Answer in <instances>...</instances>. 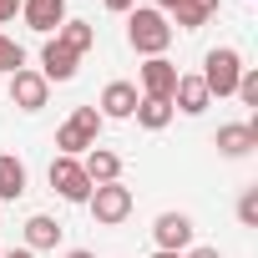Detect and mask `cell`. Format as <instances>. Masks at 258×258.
Segmentation results:
<instances>
[{
  "label": "cell",
  "mask_w": 258,
  "mask_h": 258,
  "mask_svg": "<svg viewBox=\"0 0 258 258\" xmlns=\"http://www.w3.org/2000/svg\"><path fill=\"white\" fill-rule=\"evenodd\" d=\"M16 198H26V162L0 152V203H16Z\"/></svg>",
  "instance_id": "cell-17"
},
{
  "label": "cell",
  "mask_w": 258,
  "mask_h": 258,
  "mask_svg": "<svg viewBox=\"0 0 258 258\" xmlns=\"http://www.w3.org/2000/svg\"><path fill=\"white\" fill-rule=\"evenodd\" d=\"M203 86H208V96H233L238 91V76H243V56H238V46H213L208 56H203Z\"/></svg>",
  "instance_id": "cell-3"
},
{
  "label": "cell",
  "mask_w": 258,
  "mask_h": 258,
  "mask_svg": "<svg viewBox=\"0 0 258 258\" xmlns=\"http://www.w3.org/2000/svg\"><path fill=\"white\" fill-rule=\"evenodd\" d=\"M126 46H132L137 56H162L172 46V26L162 11L152 6H137V11H126Z\"/></svg>",
  "instance_id": "cell-1"
},
{
  "label": "cell",
  "mask_w": 258,
  "mask_h": 258,
  "mask_svg": "<svg viewBox=\"0 0 258 258\" xmlns=\"http://www.w3.org/2000/svg\"><path fill=\"white\" fill-rule=\"evenodd\" d=\"M137 76H142V96H162V101H172V86H177V66H172L167 56H147V61L137 66Z\"/></svg>",
  "instance_id": "cell-10"
},
{
  "label": "cell",
  "mask_w": 258,
  "mask_h": 258,
  "mask_svg": "<svg viewBox=\"0 0 258 258\" xmlns=\"http://www.w3.org/2000/svg\"><path fill=\"white\" fill-rule=\"evenodd\" d=\"M182 258H223V253H218V248H213V243H203V248H187V253H182Z\"/></svg>",
  "instance_id": "cell-25"
},
{
  "label": "cell",
  "mask_w": 258,
  "mask_h": 258,
  "mask_svg": "<svg viewBox=\"0 0 258 258\" xmlns=\"http://www.w3.org/2000/svg\"><path fill=\"white\" fill-rule=\"evenodd\" d=\"M81 172L91 177V187H101V182H121V157L111 152V147H91L86 157H81Z\"/></svg>",
  "instance_id": "cell-14"
},
{
  "label": "cell",
  "mask_w": 258,
  "mask_h": 258,
  "mask_svg": "<svg viewBox=\"0 0 258 258\" xmlns=\"http://www.w3.org/2000/svg\"><path fill=\"white\" fill-rule=\"evenodd\" d=\"M0 253H6V248H0Z\"/></svg>",
  "instance_id": "cell-30"
},
{
  "label": "cell",
  "mask_w": 258,
  "mask_h": 258,
  "mask_svg": "<svg viewBox=\"0 0 258 258\" xmlns=\"http://www.w3.org/2000/svg\"><path fill=\"white\" fill-rule=\"evenodd\" d=\"M46 177H51V192H61L66 203H86L91 198V177L81 172V157H51V167H46Z\"/></svg>",
  "instance_id": "cell-5"
},
{
  "label": "cell",
  "mask_w": 258,
  "mask_h": 258,
  "mask_svg": "<svg viewBox=\"0 0 258 258\" xmlns=\"http://www.w3.org/2000/svg\"><path fill=\"white\" fill-rule=\"evenodd\" d=\"M213 16H218V0H172V21H167V26L198 31V26H208Z\"/></svg>",
  "instance_id": "cell-15"
},
{
  "label": "cell",
  "mask_w": 258,
  "mask_h": 258,
  "mask_svg": "<svg viewBox=\"0 0 258 258\" xmlns=\"http://www.w3.org/2000/svg\"><path fill=\"white\" fill-rule=\"evenodd\" d=\"M152 11H162V16H167V11H172V0H152Z\"/></svg>",
  "instance_id": "cell-27"
},
{
  "label": "cell",
  "mask_w": 258,
  "mask_h": 258,
  "mask_svg": "<svg viewBox=\"0 0 258 258\" xmlns=\"http://www.w3.org/2000/svg\"><path fill=\"white\" fill-rule=\"evenodd\" d=\"M101 111L96 106H76L61 126H56V147H61V157H86L96 142H101Z\"/></svg>",
  "instance_id": "cell-2"
},
{
  "label": "cell",
  "mask_w": 258,
  "mask_h": 258,
  "mask_svg": "<svg viewBox=\"0 0 258 258\" xmlns=\"http://www.w3.org/2000/svg\"><path fill=\"white\" fill-rule=\"evenodd\" d=\"M192 218L187 213H157V223H152V243L162 248V253H187L192 248Z\"/></svg>",
  "instance_id": "cell-7"
},
{
  "label": "cell",
  "mask_w": 258,
  "mask_h": 258,
  "mask_svg": "<svg viewBox=\"0 0 258 258\" xmlns=\"http://www.w3.org/2000/svg\"><path fill=\"white\" fill-rule=\"evenodd\" d=\"M243 106H258V71L253 66H243V76H238V91H233Z\"/></svg>",
  "instance_id": "cell-21"
},
{
  "label": "cell",
  "mask_w": 258,
  "mask_h": 258,
  "mask_svg": "<svg viewBox=\"0 0 258 258\" xmlns=\"http://www.w3.org/2000/svg\"><path fill=\"white\" fill-rule=\"evenodd\" d=\"M101 6H106L111 16H126V11H137V0H101Z\"/></svg>",
  "instance_id": "cell-24"
},
{
  "label": "cell",
  "mask_w": 258,
  "mask_h": 258,
  "mask_svg": "<svg viewBox=\"0 0 258 258\" xmlns=\"http://www.w3.org/2000/svg\"><path fill=\"white\" fill-rule=\"evenodd\" d=\"M21 16V0H0V26H11Z\"/></svg>",
  "instance_id": "cell-23"
},
{
  "label": "cell",
  "mask_w": 258,
  "mask_h": 258,
  "mask_svg": "<svg viewBox=\"0 0 258 258\" xmlns=\"http://www.w3.org/2000/svg\"><path fill=\"white\" fill-rule=\"evenodd\" d=\"M11 101H16V111H41L51 101V81L41 71L21 66V71H11Z\"/></svg>",
  "instance_id": "cell-6"
},
{
  "label": "cell",
  "mask_w": 258,
  "mask_h": 258,
  "mask_svg": "<svg viewBox=\"0 0 258 258\" xmlns=\"http://www.w3.org/2000/svg\"><path fill=\"white\" fill-rule=\"evenodd\" d=\"M132 116H137V126H147V132H162V126H167L177 111H172V101H162V96H142Z\"/></svg>",
  "instance_id": "cell-19"
},
{
  "label": "cell",
  "mask_w": 258,
  "mask_h": 258,
  "mask_svg": "<svg viewBox=\"0 0 258 258\" xmlns=\"http://www.w3.org/2000/svg\"><path fill=\"white\" fill-rule=\"evenodd\" d=\"M21 21L36 36H56L66 21V0H21Z\"/></svg>",
  "instance_id": "cell-11"
},
{
  "label": "cell",
  "mask_w": 258,
  "mask_h": 258,
  "mask_svg": "<svg viewBox=\"0 0 258 258\" xmlns=\"http://www.w3.org/2000/svg\"><path fill=\"white\" fill-rule=\"evenodd\" d=\"M66 258H96V253H86V248H71V253H66Z\"/></svg>",
  "instance_id": "cell-28"
},
{
  "label": "cell",
  "mask_w": 258,
  "mask_h": 258,
  "mask_svg": "<svg viewBox=\"0 0 258 258\" xmlns=\"http://www.w3.org/2000/svg\"><path fill=\"white\" fill-rule=\"evenodd\" d=\"M0 258H36V253H31V248H6Z\"/></svg>",
  "instance_id": "cell-26"
},
{
  "label": "cell",
  "mask_w": 258,
  "mask_h": 258,
  "mask_svg": "<svg viewBox=\"0 0 258 258\" xmlns=\"http://www.w3.org/2000/svg\"><path fill=\"white\" fill-rule=\"evenodd\" d=\"M208 106H213V96H208L203 76H198V71H177V86H172V111H182V116H203Z\"/></svg>",
  "instance_id": "cell-9"
},
{
  "label": "cell",
  "mask_w": 258,
  "mask_h": 258,
  "mask_svg": "<svg viewBox=\"0 0 258 258\" xmlns=\"http://www.w3.org/2000/svg\"><path fill=\"white\" fill-rule=\"evenodd\" d=\"M76 61H81V56H71L56 36H46V46H41V76H46V81H71V76H76Z\"/></svg>",
  "instance_id": "cell-13"
},
{
  "label": "cell",
  "mask_w": 258,
  "mask_h": 258,
  "mask_svg": "<svg viewBox=\"0 0 258 258\" xmlns=\"http://www.w3.org/2000/svg\"><path fill=\"white\" fill-rule=\"evenodd\" d=\"M61 233H66V228H61L51 213H31V218H26V248H31V253L56 248V243H61Z\"/></svg>",
  "instance_id": "cell-16"
},
{
  "label": "cell",
  "mask_w": 258,
  "mask_h": 258,
  "mask_svg": "<svg viewBox=\"0 0 258 258\" xmlns=\"http://www.w3.org/2000/svg\"><path fill=\"white\" fill-rule=\"evenodd\" d=\"M213 147H218V157H228V162L248 157V152L258 147V121H228V126H218Z\"/></svg>",
  "instance_id": "cell-8"
},
{
  "label": "cell",
  "mask_w": 258,
  "mask_h": 258,
  "mask_svg": "<svg viewBox=\"0 0 258 258\" xmlns=\"http://www.w3.org/2000/svg\"><path fill=\"white\" fill-rule=\"evenodd\" d=\"M238 223H243V228H258V187H243V198H238Z\"/></svg>",
  "instance_id": "cell-22"
},
{
  "label": "cell",
  "mask_w": 258,
  "mask_h": 258,
  "mask_svg": "<svg viewBox=\"0 0 258 258\" xmlns=\"http://www.w3.org/2000/svg\"><path fill=\"white\" fill-rule=\"evenodd\" d=\"M137 101H142V91L132 86V81H106V91H101V121H126L137 111Z\"/></svg>",
  "instance_id": "cell-12"
},
{
  "label": "cell",
  "mask_w": 258,
  "mask_h": 258,
  "mask_svg": "<svg viewBox=\"0 0 258 258\" xmlns=\"http://www.w3.org/2000/svg\"><path fill=\"white\" fill-rule=\"evenodd\" d=\"M152 258H182V253H162V248H157V253H152Z\"/></svg>",
  "instance_id": "cell-29"
},
{
  "label": "cell",
  "mask_w": 258,
  "mask_h": 258,
  "mask_svg": "<svg viewBox=\"0 0 258 258\" xmlns=\"http://www.w3.org/2000/svg\"><path fill=\"white\" fill-rule=\"evenodd\" d=\"M21 66H26V51L0 31V76H11V71H21Z\"/></svg>",
  "instance_id": "cell-20"
},
{
  "label": "cell",
  "mask_w": 258,
  "mask_h": 258,
  "mask_svg": "<svg viewBox=\"0 0 258 258\" xmlns=\"http://www.w3.org/2000/svg\"><path fill=\"white\" fill-rule=\"evenodd\" d=\"M56 41H61V46H66L71 56H86V51L96 46V26H91V21H61Z\"/></svg>",
  "instance_id": "cell-18"
},
{
  "label": "cell",
  "mask_w": 258,
  "mask_h": 258,
  "mask_svg": "<svg viewBox=\"0 0 258 258\" xmlns=\"http://www.w3.org/2000/svg\"><path fill=\"white\" fill-rule=\"evenodd\" d=\"M86 208H91V218H96L101 228H116V223L132 218V187H121V182H101V187H91Z\"/></svg>",
  "instance_id": "cell-4"
}]
</instances>
